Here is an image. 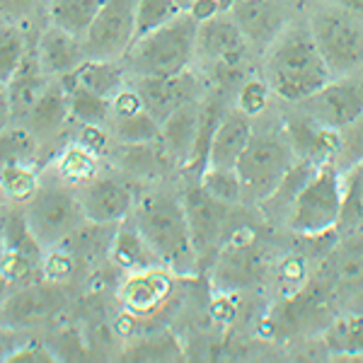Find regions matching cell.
Here are the masks:
<instances>
[{
    "label": "cell",
    "instance_id": "cell-27",
    "mask_svg": "<svg viewBox=\"0 0 363 363\" xmlns=\"http://www.w3.org/2000/svg\"><path fill=\"white\" fill-rule=\"evenodd\" d=\"M327 279L337 291L359 296L363 291V242L347 240L327 259Z\"/></svg>",
    "mask_w": 363,
    "mask_h": 363
},
{
    "label": "cell",
    "instance_id": "cell-37",
    "mask_svg": "<svg viewBox=\"0 0 363 363\" xmlns=\"http://www.w3.org/2000/svg\"><path fill=\"white\" fill-rule=\"evenodd\" d=\"M179 344L169 332H157V335H148L145 339H138L131 347L124 349L121 359L126 361H169L177 359Z\"/></svg>",
    "mask_w": 363,
    "mask_h": 363
},
{
    "label": "cell",
    "instance_id": "cell-31",
    "mask_svg": "<svg viewBox=\"0 0 363 363\" xmlns=\"http://www.w3.org/2000/svg\"><path fill=\"white\" fill-rule=\"evenodd\" d=\"M99 155H95L92 150H87L85 145H80L78 140L70 143L66 150L61 153V157L56 160V172L58 177L68 184H85L99 172Z\"/></svg>",
    "mask_w": 363,
    "mask_h": 363
},
{
    "label": "cell",
    "instance_id": "cell-24",
    "mask_svg": "<svg viewBox=\"0 0 363 363\" xmlns=\"http://www.w3.org/2000/svg\"><path fill=\"white\" fill-rule=\"evenodd\" d=\"M201 99L203 97L182 104L177 112H172L162 121V145L172 155V160L182 162V165L189 160V153L194 148L199 119H201Z\"/></svg>",
    "mask_w": 363,
    "mask_h": 363
},
{
    "label": "cell",
    "instance_id": "cell-45",
    "mask_svg": "<svg viewBox=\"0 0 363 363\" xmlns=\"http://www.w3.org/2000/svg\"><path fill=\"white\" fill-rule=\"evenodd\" d=\"M56 351H51L49 347H42V344L32 342L25 344L20 349H13L10 356H5V363H54L58 361V356H54Z\"/></svg>",
    "mask_w": 363,
    "mask_h": 363
},
{
    "label": "cell",
    "instance_id": "cell-28",
    "mask_svg": "<svg viewBox=\"0 0 363 363\" xmlns=\"http://www.w3.org/2000/svg\"><path fill=\"white\" fill-rule=\"evenodd\" d=\"M342 218L337 233H363V160L342 169Z\"/></svg>",
    "mask_w": 363,
    "mask_h": 363
},
{
    "label": "cell",
    "instance_id": "cell-5",
    "mask_svg": "<svg viewBox=\"0 0 363 363\" xmlns=\"http://www.w3.org/2000/svg\"><path fill=\"white\" fill-rule=\"evenodd\" d=\"M308 25L335 78H347L363 66V17L330 0L310 15Z\"/></svg>",
    "mask_w": 363,
    "mask_h": 363
},
{
    "label": "cell",
    "instance_id": "cell-7",
    "mask_svg": "<svg viewBox=\"0 0 363 363\" xmlns=\"http://www.w3.org/2000/svg\"><path fill=\"white\" fill-rule=\"evenodd\" d=\"M296 150L289 138L252 136L247 150L238 162L242 194L252 201H269L296 167Z\"/></svg>",
    "mask_w": 363,
    "mask_h": 363
},
{
    "label": "cell",
    "instance_id": "cell-49",
    "mask_svg": "<svg viewBox=\"0 0 363 363\" xmlns=\"http://www.w3.org/2000/svg\"><path fill=\"white\" fill-rule=\"evenodd\" d=\"M174 3H177L182 10H189L191 5H194V0H174Z\"/></svg>",
    "mask_w": 363,
    "mask_h": 363
},
{
    "label": "cell",
    "instance_id": "cell-21",
    "mask_svg": "<svg viewBox=\"0 0 363 363\" xmlns=\"http://www.w3.org/2000/svg\"><path fill=\"white\" fill-rule=\"evenodd\" d=\"M126 66H121L119 61L112 58H85L75 70L61 75V85L70 92L73 87L83 85L87 90L97 92V95L112 99L116 92L126 87Z\"/></svg>",
    "mask_w": 363,
    "mask_h": 363
},
{
    "label": "cell",
    "instance_id": "cell-6",
    "mask_svg": "<svg viewBox=\"0 0 363 363\" xmlns=\"http://www.w3.org/2000/svg\"><path fill=\"white\" fill-rule=\"evenodd\" d=\"M25 216L32 235L44 250L58 247L85 223L80 194H75L68 182L39 186V191L25 203Z\"/></svg>",
    "mask_w": 363,
    "mask_h": 363
},
{
    "label": "cell",
    "instance_id": "cell-3",
    "mask_svg": "<svg viewBox=\"0 0 363 363\" xmlns=\"http://www.w3.org/2000/svg\"><path fill=\"white\" fill-rule=\"evenodd\" d=\"M196 39L199 22L189 10H184L165 27L131 44L124 56L126 70L131 75H153V78H172L184 73L196 58Z\"/></svg>",
    "mask_w": 363,
    "mask_h": 363
},
{
    "label": "cell",
    "instance_id": "cell-30",
    "mask_svg": "<svg viewBox=\"0 0 363 363\" xmlns=\"http://www.w3.org/2000/svg\"><path fill=\"white\" fill-rule=\"evenodd\" d=\"M325 342L332 354L363 359V313L344 315L332 322V327L325 332Z\"/></svg>",
    "mask_w": 363,
    "mask_h": 363
},
{
    "label": "cell",
    "instance_id": "cell-15",
    "mask_svg": "<svg viewBox=\"0 0 363 363\" xmlns=\"http://www.w3.org/2000/svg\"><path fill=\"white\" fill-rule=\"evenodd\" d=\"M286 138L291 140L296 155L313 165L337 162L342 145V131L322 126L303 112L301 116H286Z\"/></svg>",
    "mask_w": 363,
    "mask_h": 363
},
{
    "label": "cell",
    "instance_id": "cell-25",
    "mask_svg": "<svg viewBox=\"0 0 363 363\" xmlns=\"http://www.w3.org/2000/svg\"><path fill=\"white\" fill-rule=\"evenodd\" d=\"M112 157L121 174L133 179H153L167 167V160H172L162 140L160 143H119Z\"/></svg>",
    "mask_w": 363,
    "mask_h": 363
},
{
    "label": "cell",
    "instance_id": "cell-23",
    "mask_svg": "<svg viewBox=\"0 0 363 363\" xmlns=\"http://www.w3.org/2000/svg\"><path fill=\"white\" fill-rule=\"evenodd\" d=\"M109 259H112L121 272H138V269L162 264L160 257L155 255V250L150 247L148 240L143 238L136 220L128 223V218L116 225L112 245H109Z\"/></svg>",
    "mask_w": 363,
    "mask_h": 363
},
{
    "label": "cell",
    "instance_id": "cell-46",
    "mask_svg": "<svg viewBox=\"0 0 363 363\" xmlns=\"http://www.w3.org/2000/svg\"><path fill=\"white\" fill-rule=\"evenodd\" d=\"M228 3L225 0H194V5L189 8V13L196 17V22H206L211 17L228 13Z\"/></svg>",
    "mask_w": 363,
    "mask_h": 363
},
{
    "label": "cell",
    "instance_id": "cell-39",
    "mask_svg": "<svg viewBox=\"0 0 363 363\" xmlns=\"http://www.w3.org/2000/svg\"><path fill=\"white\" fill-rule=\"evenodd\" d=\"M39 191V179L34 167L27 165H3V194L10 206L27 203Z\"/></svg>",
    "mask_w": 363,
    "mask_h": 363
},
{
    "label": "cell",
    "instance_id": "cell-20",
    "mask_svg": "<svg viewBox=\"0 0 363 363\" xmlns=\"http://www.w3.org/2000/svg\"><path fill=\"white\" fill-rule=\"evenodd\" d=\"M250 119L252 116L240 112L238 107L228 109L218 131L213 136V143H211L208 167H230V169L238 167L240 157H242L252 136H255Z\"/></svg>",
    "mask_w": 363,
    "mask_h": 363
},
{
    "label": "cell",
    "instance_id": "cell-12",
    "mask_svg": "<svg viewBox=\"0 0 363 363\" xmlns=\"http://www.w3.org/2000/svg\"><path fill=\"white\" fill-rule=\"evenodd\" d=\"M172 277L174 272L165 264L124 272V279L119 281V291H116L124 313L131 315L133 320L153 315L172 296Z\"/></svg>",
    "mask_w": 363,
    "mask_h": 363
},
{
    "label": "cell",
    "instance_id": "cell-19",
    "mask_svg": "<svg viewBox=\"0 0 363 363\" xmlns=\"http://www.w3.org/2000/svg\"><path fill=\"white\" fill-rule=\"evenodd\" d=\"M247 39L242 29L233 20L230 10L211 17L206 22H199V39H196V56L203 61L213 63L228 56L245 54Z\"/></svg>",
    "mask_w": 363,
    "mask_h": 363
},
{
    "label": "cell",
    "instance_id": "cell-34",
    "mask_svg": "<svg viewBox=\"0 0 363 363\" xmlns=\"http://www.w3.org/2000/svg\"><path fill=\"white\" fill-rule=\"evenodd\" d=\"M114 121V138L119 143H160L162 140V124L155 119L148 109L124 119H112Z\"/></svg>",
    "mask_w": 363,
    "mask_h": 363
},
{
    "label": "cell",
    "instance_id": "cell-2",
    "mask_svg": "<svg viewBox=\"0 0 363 363\" xmlns=\"http://www.w3.org/2000/svg\"><path fill=\"white\" fill-rule=\"evenodd\" d=\"M133 220L174 277H194L199 252L191 240L184 201L172 194H148L136 201Z\"/></svg>",
    "mask_w": 363,
    "mask_h": 363
},
{
    "label": "cell",
    "instance_id": "cell-47",
    "mask_svg": "<svg viewBox=\"0 0 363 363\" xmlns=\"http://www.w3.org/2000/svg\"><path fill=\"white\" fill-rule=\"evenodd\" d=\"M3 3V20L17 22L32 10V0H0Z\"/></svg>",
    "mask_w": 363,
    "mask_h": 363
},
{
    "label": "cell",
    "instance_id": "cell-32",
    "mask_svg": "<svg viewBox=\"0 0 363 363\" xmlns=\"http://www.w3.org/2000/svg\"><path fill=\"white\" fill-rule=\"evenodd\" d=\"M70 97V119L78 124H107L112 121V99L97 95L78 85L68 92Z\"/></svg>",
    "mask_w": 363,
    "mask_h": 363
},
{
    "label": "cell",
    "instance_id": "cell-22",
    "mask_svg": "<svg viewBox=\"0 0 363 363\" xmlns=\"http://www.w3.org/2000/svg\"><path fill=\"white\" fill-rule=\"evenodd\" d=\"M68 119H70V97L66 87L61 85V80L54 78L44 90V95L37 99V104L29 109V114L25 116V126L39 140H46V138H54Z\"/></svg>",
    "mask_w": 363,
    "mask_h": 363
},
{
    "label": "cell",
    "instance_id": "cell-9",
    "mask_svg": "<svg viewBox=\"0 0 363 363\" xmlns=\"http://www.w3.org/2000/svg\"><path fill=\"white\" fill-rule=\"evenodd\" d=\"M80 194L83 213L87 223L97 225H119L136 208V194L124 174H95L85 182Z\"/></svg>",
    "mask_w": 363,
    "mask_h": 363
},
{
    "label": "cell",
    "instance_id": "cell-18",
    "mask_svg": "<svg viewBox=\"0 0 363 363\" xmlns=\"http://www.w3.org/2000/svg\"><path fill=\"white\" fill-rule=\"evenodd\" d=\"M37 58L49 78H61V75L78 68L87 56L83 49V39L51 22L37 39Z\"/></svg>",
    "mask_w": 363,
    "mask_h": 363
},
{
    "label": "cell",
    "instance_id": "cell-41",
    "mask_svg": "<svg viewBox=\"0 0 363 363\" xmlns=\"http://www.w3.org/2000/svg\"><path fill=\"white\" fill-rule=\"evenodd\" d=\"M359 160H363V116L342 131V145H339L337 165L349 167Z\"/></svg>",
    "mask_w": 363,
    "mask_h": 363
},
{
    "label": "cell",
    "instance_id": "cell-43",
    "mask_svg": "<svg viewBox=\"0 0 363 363\" xmlns=\"http://www.w3.org/2000/svg\"><path fill=\"white\" fill-rule=\"evenodd\" d=\"M306 279H308V267H306V259H303L301 255H289L284 262H281V267H279V286L284 291H291V294H296V291L303 289Z\"/></svg>",
    "mask_w": 363,
    "mask_h": 363
},
{
    "label": "cell",
    "instance_id": "cell-44",
    "mask_svg": "<svg viewBox=\"0 0 363 363\" xmlns=\"http://www.w3.org/2000/svg\"><path fill=\"white\" fill-rule=\"evenodd\" d=\"M80 145H85L87 150H92L95 155H107L109 153V143H112V136L107 133L104 124H80V133H78Z\"/></svg>",
    "mask_w": 363,
    "mask_h": 363
},
{
    "label": "cell",
    "instance_id": "cell-38",
    "mask_svg": "<svg viewBox=\"0 0 363 363\" xmlns=\"http://www.w3.org/2000/svg\"><path fill=\"white\" fill-rule=\"evenodd\" d=\"M203 184V189L208 191L211 196H216L223 203H240L245 199L242 194V182H240L238 169L230 167H206L199 179Z\"/></svg>",
    "mask_w": 363,
    "mask_h": 363
},
{
    "label": "cell",
    "instance_id": "cell-16",
    "mask_svg": "<svg viewBox=\"0 0 363 363\" xmlns=\"http://www.w3.org/2000/svg\"><path fill=\"white\" fill-rule=\"evenodd\" d=\"M61 306V298L51 286L22 284L3 301V325L10 330H22L49 320Z\"/></svg>",
    "mask_w": 363,
    "mask_h": 363
},
{
    "label": "cell",
    "instance_id": "cell-42",
    "mask_svg": "<svg viewBox=\"0 0 363 363\" xmlns=\"http://www.w3.org/2000/svg\"><path fill=\"white\" fill-rule=\"evenodd\" d=\"M75 259L73 250H68L66 245H58V247L46 250V259H44V272L49 281H66L73 277Z\"/></svg>",
    "mask_w": 363,
    "mask_h": 363
},
{
    "label": "cell",
    "instance_id": "cell-50",
    "mask_svg": "<svg viewBox=\"0 0 363 363\" xmlns=\"http://www.w3.org/2000/svg\"><path fill=\"white\" fill-rule=\"evenodd\" d=\"M225 3H228V8H230V5H233V0H225Z\"/></svg>",
    "mask_w": 363,
    "mask_h": 363
},
{
    "label": "cell",
    "instance_id": "cell-29",
    "mask_svg": "<svg viewBox=\"0 0 363 363\" xmlns=\"http://www.w3.org/2000/svg\"><path fill=\"white\" fill-rule=\"evenodd\" d=\"M107 0H51L49 20L83 39Z\"/></svg>",
    "mask_w": 363,
    "mask_h": 363
},
{
    "label": "cell",
    "instance_id": "cell-13",
    "mask_svg": "<svg viewBox=\"0 0 363 363\" xmlns=\"http://www.w3.org/2000/svg\"><path fill=\"white\" fill-rule=\"evenodd\" d=\"M259 269L262 252L257 250L255 235L238 230L235 235H225L220 245V255L213 269V284L220 291L245 289L259 279Z\"/></svg>",
    "mask_w": 363,
    "mask_h": 363
},
{
    "label": "cell",
    "instance_id": "cell-8",
    "mask_svg": "<svg viewBox=\"0 0 363 363\" xmlns=\"http://www.w3.org/2000/svg\"><path fill=\"white\" fill-rule=\"evenodd\" d=\"M136 3L138 0H107L102 5L83 37L87 58L121 61L128 54L136 34Z\"/></svg>",
    "mask_w": 363,
    "mask_h": 363
},
{
    "label": "cell",
    "instance_id": "cell-4",
    "mask_svg": "<svg viewBox=\"0 0 363 363\" xmlns=\"http://www.w3.org/2000/svg\"><path fill=\"white\" fill-rule=\"evenodd\" d=\"M342 203V169L337 162H325L296 191L286 223L301 238H325L339 228Z\"/></svg>",
    "mask_w": 363,
    "mask_h": 363
},
{
    "label": "cell",
    "instance_id": "cell-10",
    "mask_svg": "<svg viewBox=\"0 0 363 363\" xmlns=\"http://www.w3.org/2000/svg\"><path fill=\"white\" fill-rule=\"evenodd\" d=\"M301 112L318 124L344 131L363 116V80L335 78L313 97L303 99Z\"/></svg>",
    "mask_w": 363,
    "mask_h": 363
},
{
    "label": "cell",
    "instance_id": "cell-35",
    "mask_svg": "<svg viewBox=\"0 0 363 363\" xmlns=\"http://www.w3.org/2000/svg\"><path fill=\"white\" fill-rule=\"evenodd\" d=\"M27 56V39L17 22L5 20L0 27V80L3 85L17 73Z\"/></svg>",
    "mask_w": 363,
    "mask_h": 363
},
{
    "label": "cell",
    "instance_id": "cell-1",
    "mask_svg": "<svg viewBox=\"0 0 363 363\" xmlns=\"http://www.w3.org/2000/svg\"><path fill=\"white\" fill-rule=\"evenodd\" d=\"M264 78L277 97L301 104L332 83L335 75L315 44L310 25H286L264 51Z\"/></svg>",
    "mask_w": 363,
    "mask_h": 363
},
{
    "label": "cell",
    "instance_id": "cell-17",
    "mask_svg": "<svg viewBox=\"0 0 363 363\" xmlns=\"http://www.w3.org/2000/svg\"><path fill=\"white\" fill-rule=\"evenodd\" d=\"M230 15L242 29L247 44L264 51L286 27L284 10L277 0H233Z\"/></svg>",
    "mask_w": 363,
    "mask_h": 363
},
{
    "label": "cell",
    "instance_id": "cell-11",
    "mask_svg": "<svg viewBox=\"0 0 363 363\" xmlns=\"http://www.w3.org/2000/svg\"><path fill=\"white\" fill-rule=\"evenodd\" d=\"M186 211V220H189L191 240L199 257L213 252L218 245H223L228 216H230V203L218 201L211 196L199 179H189L184 194H182Z\"/></svg>",
    "mask_w": 363,
    "mask_h": 363
},
{
    "label": "cell",
    "instance_id": "cell-48",
    "mask_svg": "<svg viewBox=\"0 0 363 363\" xmlns=\"http://www.w3.org/2000/svg\"><path fill=\"white\" fill-rule=\"evenodd\" d=\"M332 3L339 5V8H344V10H349V13L363 17V0H332Z\"/></svg>",
    "mask_w": 363,
    "mask_h": 363
},
{
    "label": "cell",
    "instance_id": "cell-14",
    "mask_svg": "<svg viewBox=\"0 0 363 363\" xmlns=\"http://www.w3.org/2000/svg\"><path fill=\"white\" fill-rule=\"evenodd\" d=\"M133 87L143 99V107L155 116L157 121H165L169 114L177 112L182 104L201 97V85L189 70L172 78H153V75H133Z\"/></svg>",
    "mask_w": 363,
    "mask_h": 363
},
{
    "label": "cell",
    "instance_id": "cell-26",
    "mask_svg": "<svg viewBox=\"0 0 363 363\" xmlns=\"http://www.w3.org/2000/svg\"><path fill=\"white\" fill-rule=\"evenodd\" d=\"M225 112L228 109L223 107L220 95H211L206 99H201V119H199V133L194 140V148H191V153H189V160L182 165L191 179H201L203 169L208 167L211 143H213V136H216V131H218Z\"/></svg>",
    "mask_w": 363,
    "mask_h": 363
},
{
    "label": "cell",
    "instance_id": "cell-40",
    "mask_svg": "<svg viewBox=\"0 0 363 363\" xmlns=\"http://www.w3.org/2000/svg\"><path fill=\"white\" fill-rule=\"evenodd\" d=\"M269 92H272V87H269L267 78H252L250 75V78L238 87L235 107L247 116L262 114L269 104Z\"/></svg>",
    "mask_w": 363,
    "mask_h": 363
},
{
    "label": "cell",
    "instance_id": "cell-33",
    "mask_svg": "<svg viewBox=\"0 0 363 363\" xmlns=\"http://www.w3.org/2000/svg\"><path fill=\"white\" fill-rule=\"evenodd\" d=\"M3 165H27L34 167V160L39 155L42 140L34 136L29 128L22 126H3Z\"/></svg>",
    "mask_w": 363,
    "mask_h": 363
},
{
    "label": "cell",
    "instance_id": "cell-36",
    "mask_svg": "<svg viewBox=\"0 0 363 363\" xmlns=\"http://www.w3.org/2000/svg\"><path fill=\"white\" fill-rule=\"evenodd\" d=\"M184 10L179 8L174 0H138L136 3V34L133 42L143 39L145 34L155 32V29L165 27L174 17L182 15Z\"/></svg>",
    "mask_w": 363,
    "mask_h": 363
}]
</instances>
